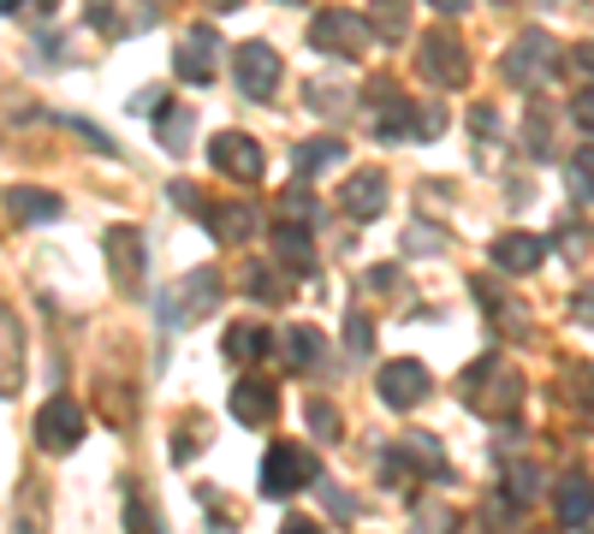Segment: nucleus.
<instances>
[{"label":"nucleus","mask_w":594,"mask_h":534,"mask_svg":"<svg viewBox=\"0 0 594 534\" xmlns=\"http://www.w3.org/2000/svg\"><path fill=\"white\" fill-rule=\"evenodd\" d=\"M125 529H132V534H155V516H149V504H143V499H132V511H125Z\"/></svg>","instance_id":"30"},{"label":"nucleus","mask_w":594,"mask_h":534,"mask_svg":"<svg viewBox=\"0 0 594 534\" xmlns=\"http://www.w3.org/2000/svg\"><path fill=\"white\" fill-rule=\"evenodd\" d=\"M463 7H470V0H434V12H452V19H458Z\"/></svg>","instance_id":"37"},{"label":"nucleus","mask_w":594,"mask_h":534,"mask_svg":"<svg viewBox=\"0 0 594 534\" xmlns=\"http://www.w3.org/2000/svg\"><path fill=\"white\" fill-rule=\"evenodd\" d=\"M214 226H226V238H250L256 232V214L250 208H209Z\"/></svg>","instance_id":"25"},{"label":"nucleus","mask_w":594,"mask_h":534,"mask_svg":"<svg viewBox=\"0 0 594 534\" xmlns=\"http://www.w3.org/2000/svg\"><path fill=\"white\" fill-rule=\"evenodd\" d=\"M576 66H589V71H594V42H583V48H576Z\"/></svg>","instance_id":"38"},{"label":"nucleus","mask_w":594,"mask_h":534,"mask_svg":"<svg viewBox=\"0 0 594 534\" xmlns=\"http://www.w3.org/2000/svg\"><path fill=\"white\" fill-rule=\"evenodd\" d=\"M191 132H197V113L191 107H161V143L172 155L191 149Z\"/></svg>","instance_id":"19"},{"label":"nucleus","mask_w":594,"mask_h":534,"mask_svg":"<svg viewBox=\"0 0 594 534\" xmlns=\"http://www.w3.org/2000/svg\"><path fill=\"white\" fill-rule=\"evenodd\" d=\"M482 374H487V363H475L470 374H463V398H470V404H475V398H482ZM517 393H524V386H517V380H512V374H505V380L494 386V398H487V404H482V410H487V416H500V404H505V410H512V404H517Z\"/></svg>","instance_id":"18"},{"label":"nucleus","mask_w":594,"mask_h":534,"mask_svg":"<svg viewBox=\"0 0 594 534\" xmlns=\"http://www.w3.org/2000/svg\"><path fill=\"white\" fill-rule=\"evenodd\" d=\"M108 262L125 292H143V232L137 226H113L108 232Z\"/></svg>","instance_id":"11"},{"label":"nucleus","mask_w":594,"mask_h":534,"mask_svg":"<svg viewBox=\"0 0 594 534\" xmlns=\"http://www.w3.org/2000/svg\"><path fill=\"white\" fill-rule=\"evenodd\" d=\"M71 132H78L83 143H90V149H96V155H113V143H108V137H101V132H96V125H90V120H71Z\"/></svg>","instance_id":"31"},{"label":"nucleus","mask_w":594,"mask_h":534,"mask_svg":"<svg viewBox=\"0 0 594 534\" xmlns=\"http://www.w3.org/2000/svg\"><path fill=\"white\" fill-rule=\"evenodd\" d=\"M381 398H386V410H416V404L428 398V368L416 363V356L386 363L381 368Z\"/></svg>","instance_id":"8"},{"label":"nucleus","mask_w":594,"mask_h":534,"mask_svg":"<svg viewBox=\"0 0 594 534\" xmlns=\"http://www.w3.org/2000/svg\"><path fill=\"white\" fill-rule=\"evenodd\" d=\"M214 66H221V36L209 31V24H197V31H184L179 54H172V71H179L184 83H209Z\"/></svg>","instance_id":"7"},{"label":"nucleus","mask_w":594,"mask_h":534,"mask_svg":"<svg viewBox=\"0 0 594 534\" xmlns=\"http://www.w3.org/2000/svg\"><path fill=\"white\" fill-rule=\"evenodd\" d=\"M209 161L232 172V179H262V143L244 137V132H221L209 143Z\"/></svg>","instance_id":"9"},{"label":"nucleus","mask_w":594,"mask_h":534,"mask_svg":"<svg viewBox=\"0 0 594 534\" xmlns=\"http://www.w3.org/2000/svg\"><path fill=\"white\" fill-rule=\"evenodd\" d=\"M345 344H351L357 356H369V351H374V327L363 321V315H351V321H345Z\"/></svg>","instance_id":"28"},{"label":"nucleus","mask_w":594,"mask_h":534,"mask_svg":"<svg viewBox=\"0 0 594 534\" xmlns=\"http://www.w3.org/2000/svg\"><path fill=\"white\" fill-rule=\"evenodd\" d=\"M83 440V404L78 398H48L36 410V445L42 452H71Z\"/></svg>","instance_id":"4"},{"label":"nucleus","mask_w":594,"mask_h":534,"mask_svg":"<svg viewBox=\"0 0 594 534\" xmlns=\"http://www.w3.org/2000/svg\"><path fill=\"white\" fill-rule=\"evenodd\" d=\"M541 255H547V243L535 238V232H500V238H494V262H500L505 273H529Z\"/></svg>","instance_id":"13"},{"label":"nucleus","mask_w":594,"mask_h":534,"mask_svg":"<svg viewBox=\"0 0 594 534\" xmlns=\"http://www.w3.org/2000/svg\"><path fill=\"white\" fill-rule=\"evenodd\" d=\"M285 214H298V220L310 214L315 220V191H285Z\"/></svg>","instance_id":"32"},{"label":"nucleus","mask_w":594,"mask_h":534,"mask_svg":"<svg viewBox=\"0 0 594 534\" xmlns=\"http://www.w3.org/2000/svg\"><path fill=\"white\" fill-rule=\"evenodd\" d=\"M559 516L571 529H583L594 516V487L583 481V475H564V481H559Z\"/></svg>","instance_id":"17"},{"label":"nucleus","mask_w":594,"mask_h":534,"mask_svg":"<svg viewBox=\"0 0 594 534\" xmlns=\"http://www.w3.org/2000/svg\"><path fill=\"white\" fill-rule=\"evenodd\" d=\"M310 42H315L322 54H363V48H369V24L357 19V12H339V7H333V12H322V19L310 24Z\"/></svg>","instance_id":"6"},{"label":"nucleus","mask_w":594,"mask_h":534,"mask_svg":"<svg viewBox=\"0 0 594 534\" xmlns=\"http://www.w3.org/2000/svg\"><path fill=\"white\" fill-rule=\"evenodd\" d=\"M500 7H505V0H500Z\"/></svg>","instance_id":"41"},{"label":"nucleus","mask_w":594,"mask_h":534,"mask_svg":"<svg viewBox=\"0 0 594 534\" xmlns=\"http://www.w3.org/2000/svg\"><path fill=\"white\" fill-rule=\"evenodd\" d=\"M345 155V143L339 137H322V143H303V149L292 155V167L303 172V179H310V172H322V167H333Z\"/></svg>","instance_id":"21"},{"label":"nucleus","mask_w":594,"mask_h":534,"mask_svg":"<svg viewBox=\"0 0 594 534\" xmlns=\"http://www.w3.org/2000/svg\"><path fill=\"white\" fill-rule=\"evenodd\" d=\"M576 120H583V125H594V90H583V95H576Z\"/></svg>","instance_id":"35"},{"label":"nucleus","mask_w":594,"mask_h":534,"mask_svg":"<svg viewBox=\"0 0 594 534\" xmlns=\"http://www.w3.org/2000/svg\"><path fill=\"white\" fill-rule=\"evenodd\" d=\"M571 191L576 196H594V143L571 155Z\"/></svg>","instance_id":"26"},{"label":"nucleus","mask_w":594,"mask_h":534,"mask_svg":"<svg viewBox=\"0 0 594 534\" xmlns=\"http://www.w3.org/2000/svg\"><path fill=\"white\" fill-rule=\"evenodd\" d=\"M345 208H351V220H374V214L386 208V179L381 172H357V179L345 184Z\"/></svg>","instance_id":"15"},{"label":"nucleus","mask_w":594,"mask_h":534,"mask_svg":"<svg viewBox=\"0 0 594 534\" xmlns=\"http://www.w3.org/2000/svg\"><path fill=\"white\" fill-rule=\"evenodd\" d=\"M310 428H315V440H339V410L333 404H310Z\"/></svg>","instance_id":"27"},{"label":"nucleus","mask_w":594,"mask_h":534,"mask_svg":"<svg viewBox=\"0 0 594 534\" xmlns=\"http://www.w3.org/2000/svg\"><path fill=\"white\" fill-rule=\"evenodd\" d=\"M310 481H315V457L303 452V445H292V440L273 445L268 464H262V493L285 499V493H298V487H310Z\"/></svg>","instance_id":"3"},{"label":"nucleus","mask_w":594,"mask_h":534,"mask_svg":"<svg viewBox=\"0 0 594 534\" xmlns=\"http://www.w3.org/2000/svg\"><path fill=\"white\" fill-rule=\"evenodd\" d=\"M411 250H416V255H434V250H440V238H434V226H416Z\"/></svg>","instance_id":"34"},{"label":"nucleus","mask_w":594,"mask_h":534,"mask_svg":"<svg viewBox=\"0 0 594 534\" xmlns=\"http://www.w3.org/2000/svg\"><path fill=\"white\" fill-rule=\"evenodd\" d=\"M19 374H24V327H19V315L0 303V393H12Z\"/></svg>","instance_id":"12"},{"label":"nucleus","mask_w":594,"mask_h":534,"mask_svg":"<svg viewBox=\"0 0 594 534\" xmlns=\"http://www.w3.org/2000/svg\"><path fill=\"white\" fill-rule=\"evenodd\" d=\"M280 534H322V529H315V523H310V516H292V523H285Z\"/></svg>","instance_id":"36"},{"label":"nucleus","mask_w":594,"mask_h":534,"mask_svg":"<svg viewBox=\"0 0 594 534\" xmlns=\"http://www.w3.org/2000/svg\"><path fill=\"white\" fill-rule=\"evenodd\" d=\"M273 404H280V398H273V386H262V380H238V386H232V416H238L244 428H262L273 416Z\"/></svg>","instance_id":"14"},{"label":"nucleus","mask_w":594,"mask_h":534,"mask_svg":"<svg viewBox=\"0 0 594 534\" xmlns=\"http://www.w3.org/2000/svg\"><path fill=\"white\" fill-rule=\"evenodd\" d=\"M232 78H238V90L250 101H268L273 83H280V54H273L268 42H244L238 60H232Z\"/></svg>","instance_id":"5"},{"label":"nucleus","mask_w":594,"mask_h":534,"mask_svg":"<svg viewBox=\"0 0 594 534\" xmlns=\"http://www.w3.org/2000/svg\"><path fill=\"white\" fill-rule=\"evenodd\" d=\"M416 66H423V78L434 90H458V83H470V54H463V42L452 31H434L423 36V54H416Z\"/></svg>","instance_id":"2"},{"label":"nucleus","mask_w":594,"mask_h":534,"mask_svg":"<svg viewBox=\"0 0 594 534\" xmlns=\"http://www.w3.org/2000/svg\"><path fill=\"white\" fill-rule=\"evenodd\" d=\"M589 487H594V481H589Z\"/></svg>","instance_id":"42"},{"label":"nucleus","mask_w":594,"mask_h":534,"mask_svg":"<svg viewBox=\"0 0 594 534\" xmlns=\"http://www.w3.org/2000/svg\"><path fill=\"white\" fill-rule=\"evenodd\" d=\"M576 315H583V321H594V297H576Z\"/></svg>","instance_id":"39"},{"label":"nucleus","mask_w":594,"mask_h":534,"mask_svg":"<svg viewBox=\"0 0 594 534\" xmlns=\"http://www.w3.org/2000/svg\"><path fill=\"white\" fill-rule=\"evenodd\" d=\"M214 303H221V280H214V273L202 268V273H184L179 297H172V303H161V315H167V321H179V327H184V321H197V315H209Z\"/></svg>","instance_id":"10"},{"label":"nucleus","mask_w":594,"mask_h":534,"mask_svg":"<svg viewBox=\"0 0 594 534\" xmlns=\"http://www.w3.org/2000/svg\"><path fill=\"white\" fill-rule=\"evenodd\" d=\"M12 214L19 220H60V196H48V191H12Z\"/></svg>","instance_id":"20"},{"label":"nucleus","mask_w":594,"mask_h":534,"mask_svg":"<svg viewBox=\"0 0 594 534\" xmlns=\"http://www.w3.org/2000/svg\"><path fill=\"white\" fill-rule=\"evenodd\" d=\"M470 125H475L482 137H494V132H500V113H494V107H475V113H470Z\"/></svg>","instance_id":"33"},{"label":"nucleus","mask_w":594,"mask_h":534,"mask_svg":"<svg viewBox=\"0 0 594 534\" xmlns=\"http://www.w3.org/2000/svg\"><path fill=\"white\" fill-rule=\"evenodd\" d=\"M535 487H541V475H535L529 464L512 469V499H535Z\"/></svg>","instance_id":"29"},{"label":"nucleus","mask_w":594,"mask_h":534,"mask_svg":"<svg viewBox=\"0 0 594 534\" xmlns=\"http://www.w3.org/2000/svg\"><path fill=\"white\" fill-rule=\"evenodd\" d=\"M273 250H280L292 268H310V238H303V226H280V232H273Z\"/></svg>","instance_id":"24"},{"label":"nucleus","mask_w":594,"mask_h":534,"mask_svg":"<svg viewBox=\"0 0 594 534\" xmlns=\"http://www.w3.org/2000/svg\"><path fill=\"white\" fill-rule=\"evenodd\" d=\"M54 7H60V0H36V12H54Z\"/></svg>","instance_id":"40"},{"label":"nucleus","mask_w":594,"mask_h":534,"mask_svg":"<svg viewBox=\"0 0 594 534\" xmlns=\"http://www.w3.org/2000/svg\"><path fill=\"white\" fill-rule=\"evenodd\" d=\"M363 24H369V36H381V42H404V31H411V0H374Z\"/></svg>","instance_id":"16"},{"label":"nucleus","mask_w":594,"mask_h":534,"mask_svg":"<svg viewBox=\"0 0 594 534\" xmlns=\"http://www.w3.org/2000/svg\"><path fill=\"white\" fill-rule=\"evenodd\" d=\"M553 60H559V48H553V36L547 31H524L505 48V60H500V71L517 83V90H535V83H547V71H553Z\"/></svg>","instance_id":"1"},{"label":"nucleus","mask_w":594,"mask_h":534,"mask_svg":"<svg viewBox=\"0 0 594 534\" xmlns=\"http://www.w3.org/2000/svg\"><path fill=\"white\" fill-rule=\"evenodd\" d=\"M285 356H292L298 368H310L315 356H322V333H315V327H292V333H285Z\"/></svg>","instance_id":"23"},{"label":"nucleus","mask_w":594,"mask_h":534,"mask_svg":"<svg viewBox=\"0 0 594 534\" xmlns=\"http://www.w3.org/2000/svg\"><path fill=\"white\" fill-rule=\"evenodd\" d=\"M226 356H232V363L268 356V327H232V333H226Z\"/></svg>","instance_id":"22"}]
</instances>
